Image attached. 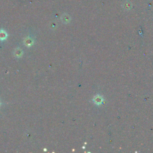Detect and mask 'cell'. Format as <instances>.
<instances>
[{"label": "cell", "instance_id": "cell-1", "mask_svg": "<svg viewBox=\"0 0 153 153\" xmlns=\"http://www.w3.org/2000/svg\"><path fill=\"white\" fill-rule=\"evenodd\" d=\"M7 36V34L6 31L1 30L0 31V40H4L6 39Z\"/></svg>", "mask_w": 153, "mask_h": 153}, {"label": "cell", "instance_id": "cell-2", "mask_svg": "<svg viewBox=\"0 0 153 153\" xmlns=\"http://www.w3.org/2000/svg\"><path fill=\"white\" fill-rule=\"evenodd\" d=\"M14 55H15L17 57H20L22 55V54H23V52H22L21 49H16L15 50H14Z\"/></svg>", "mask_w": 153, "mask_h": 153}, {"label": "cell", "instance_id": "cell-3", "mask_svg": "<svg viewBox=\"0 0 153 153\" xmlns=\"http://www.w3.org/2000/svg\"><path fill=\"white\" fill-rule=\"evenodd\" d=\"M24 43H25V44H26L27 46H31L33 44V41L31 38H26L24 41Z\"/></svg>", "mask_w": 153, "mask_h": 153}, {"label": "cell", "instance_id": "cell-4", "mask_svg": "<svg viewBox=\"0 0 153 153\" xmlns=\"http://www.w3.org/2000/svg\"><path fill=\"white\" fill-rule=\"evenodd\" d=\"M102 98L100 96H96L95 99H94V102H95V103H96V104H100V103L102 102Z\"/></svg>", "mask_w": 153, "mask_h": 153}, {"label": "cell", "instance_id": "cell-5", "mask_svg": "<svg viewBox=\"0 0 153 153\" xmlns=\"http://www.w3.org/2000/svg\"><path fill=\"white\" fill-rule=\"evenodd\" d=\"M62 20H63V22H64V23H68V22H69V17H65H65H62Z\"/></svg>", "mask_w": 153, "mask_h": 153}]
</instances>
